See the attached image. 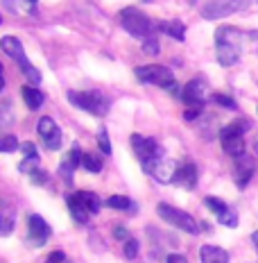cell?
Returning a JSON list of instances; mask_svg holds the SVG:
<instances>
[{
  "instance_id": "8992f818",
  "label": "cell",
  "mask_w": 258,
  "mask_h": 263,
  "mask_svg": "<svg viewBox=\"0 0 258 263\" xmlns=\"http://www.w3.org/2000/svg\"><path fill=\"white\" fill-rule=\"evenodd\" d=\"M131 147H134L136 157L141 159L143 171H145L147 175L154 171V166L163 159V147L158 145L154 139H145V136L134 134L131 136Z\"/></svg>"
},
{
  "instance_id": "60d3db41",
  "label": "cell",
  "mask_w": 258,
  "mask_h": 263,
  "mask_svg": "<svg viewBox=\"0 0 258 263\" xmlns=\"http://www.w3.org/2000/svg\"><path fill=\"white\" fill-rule=\"evenodd\" d=\"M254 147H256V152H258V136H256V141H254Z\"/></svg>"
},
{
  "instance_id": "6da1fadb",
  "label": "cell",
  "mask_w": 258,
  "mask_h": 263,
  "mask_svg": "<svg viewBox=\"0 0 258 263\" xmlns=\"http://www.w3.org/2000/svg\"><path fill=\"white\" fill-rule=\"evenodd\" d=\"M215 52L220 66L238 64L243 52V32L235 27H217L215 32Z\"/></svg>"
},
{
  "instance_id": "30bf717a",
  "label": "cell",
  "mask_w": 258,
  "mask_h": 263,
  "mask_svg": "<svg viewBox=\"0 0 258 263\" xmlns=\"http://www.w3.org/2000/svg\"><path fill=\"white\" fill-rule=\"evenodd\" d=\"M208 98H213V93H211V89H208L206 78H202V75L195 78V80H190L188 84L184 86V91H181V100H184L188 107L202 109Z\"/></svg>"
},
{
  "instance_id": "4dcf8cb0",
  "label": "cell",
  "mask_w": 258,
  "mask_h": 263,
  "mask_svg": "<svg viewBox=\"0 0 258 263\" xmlns=\"http://www.w3.org/2000/svg\"><path fill=\"white\" fill-rule=\"evenodd\" d=\"M136 254H138V240H136V238H129L127 243H125V259L134 261Z\"/></svg>"
},
{
  "instance_id": "836d02e7",
  "label": "cell",
  "mask_w": 258,
  "mask_h": 263,
  "mask_svg": "<svg viewBox=\"0 0 258 263\" xmlns=\"http://www.w3.org/2000/svg\"><path fill=\"white\" fill-rule=\"evenodd\" d=\"M21 152H23L25 157H36L39 155V152H36V145L30 143V141H27V143H21Z\"/></svg>"
},
{
  "instance_id": "d6a6232c",
  "label": "cell",
  "mask_w": 258,
  "mask_h": 263,
  "mask_svg": "<svg viewBox=\"0 0 258 263\" xmlns=\"http://www.w3.org/2000/svg\"><path fill=\"white\" fill-rule=\"evenodd\" d=\"M113 236H116L120 243H127V240L131 238L129 232H127V227H123V224H116V227H113Z\"/></svg>"
},
{
  "instance_id": "b9f144b4",
  "label": "cell",
  "mask_w": 258,
  "mask_h": 263,
  "mask_svg": "<svg viewBox=\"0 0 258 263\" xmlns=\"http://www.w3.org/2000/svg\"><path fill=\"white\" fill-rule=\"evenodd\" d=\"M0 23H3V16H0Z\"/></svg>"
},
{
  "instance_id": "ffe728a7",
  "label": "cell",
  "mask_w": 258,
  "mask_h": 263,
  "mask_svg": "<svg viewBox=\"0 0 258 263\" xmlns=\"http://www.w3.org/2000/svg\"><path fill=\"white\" fill-rule=\"evenodd\" d=\"M21 93H23V100H25V105L30 109H39L43 105V100H46V98H43V93L36 89V86H30V84L23 86Z\"/></svg>"
},
{
  "instance_id": "d590c367",
  "label": "cell",
  "mask_w": 258,
  "mask_h": 263,
  "mask_svg": "<svg viewBox=\"0 0 258 263\" xmlns=\"http://www.w3.org/2000/svg\"><path fill=\"white\" fill-rule=\"evenodd\" d=\"M200 114H202V109L188 107V109H186V114H184V118H186V120H195V118H200Z\"/></svg>"
},
{
  "instance_id": "52a82bcc",
  "label": "cell",
  "mask_w": 258,
  "mask_h": 263,
  "mask_svg": "<svg viewBox=\"0 0 258 263\" xmlns=\"http://www.w3.org/2000/svg\"><path fill=\"white\" fill-rule=\"evenodd\" d=\"M249 129V123L247 120H233L231 125L220 129V141H222V147L227 155L231 157H240L245 155V132Z\"/></svg>"
},
{
  "instance_id": "e0dca14e",
  "label": "cell",
  "mask_w": 258,
  "mask_h": 263,
  "mask_svg": "<svg viewBox=\"0 0 258 263\" xmlns=\"http://www.w3.org/2000/svg\"><path fill=\"white\" fill-rule=\"evenodd\" d=\"M174 184L184 186V189H195V184H197V166L195 163H184V166H179L177 175H174Z\"/></svg>"
},
{
  "instance_id": "f1b7e54d",
  "label": "cell",
  "mask_w": 258,
  "mask_h": 263,
  "mask_svg": "<svg viewBox=\"0 0 258 263\" xmlns=\"http://www.w3.org/2000/svg\"><path fill=\"white\" fill-rule=\"evenodd\" d=\"M36 168H39V155L36 157H25L23 161H21L18 171L21 173H32V171H36Z\"/></svg>"
},
{
  "instance_id": "ba28073f",
  "label": "cell",
  "mask_w": 258,
  "mask_h": 263,
  "mask_svg": "<svg viewBox=\"0 0 258 263\" xmlns=\"http://www.w3.org/2000/svg\"><path fill=\"white\" fill-rule=\"evenodd\" d=\"M251 5V0H208L202 7V16L206 21H220L231 14H238Z\"/></svg>"
},
{
  "instance_id": "9c48e42d",
  "label": "cell",
  "mask_w": 258,
  "mask_h": 263,
  "mask_svg": "<svg viewBox=\"0 0 258 263\" xmlns=\"http://www.w3.org/2000/svg\"><path fill=\"white\" fill-rule=\"evenodd\" d=\"M156 213H158V218H163L166 222H170L172 227H177V229H181V232H186V234H197L200 232V222H197L190 213H186L181 209H174V206L166 204V202H161V204L156 206Z\"/></svg>"
},
{
  "instance_id": "3957f363",
  "label": "cell",
  "mask_w": 258,
  "mask_h": 263,
  "mask_svg": "<svg viewBox=\"0 0 258 263\" xmlns=\"http://www.w3.org/2000/svg\"><path fill=\"white\" fill-rule=\"evenodd\" d=\"M134 73H136V78H138V82H143V84L161 86V89H168L170 93L179 96V86L174 84V73L168 68V66H158V64L138 66Z\"/></svg>"
},
{
  "instance_id": "8fae6325",
  "label": "cell",
  "mask_w": 258,
  "mask_h": 263,
  "mask_svg": "<svg viewBox=\"0 0 258 263\" xmlns=\"http://www.w3.org/2000/svg\"><path fill=\"white\" fill-rule=\"evenodd\" d=\"M256 173V159L249 157V155H240L235 157V163H233V179H235V186L238 189H247V184L251 182Z\"/></svg>"
},
{
  "instance_id": "7bdbcfd3",
  "label": "cell",
  "mask_w": 258,
  "mask_h": 263,
  "mask_svg": "<svg viewBox=\"0 0 258 263\" xmlns=\"http://www.w3.org/2000/svg\"><path fill=\"white\" fill-rule=\"evenodd\" d=\"M190 3H195V0H190Z\"/></svg>"
},
{
  "instance_id": "603a6c76",
  "label": "cell",
  "mask_w": 258,
  "mask_h": 263,
  "mask_svg": "<svg viewBox=\"0 0 258 263\" xmlns=\"http://www.w3.org/2000/svg\"><path fill=\"white\" fill-rule=\"evenodd\" d=\"M80 197H82V202H84L86 211H89L91 216H95V213L102 209V200L95 193H91V191H80Z\"/></svg>"
},
{
  "instance_id": "83f0119b",
  "label": "cell",
  "mask_w": 258,
  "mask_h": 263,
  "mask_svg": "<svg viewBox=\"0 0 258 263\" xmlns=\"http://www.w3.org/2000/svg\"><path fill=\"white\" fill-rule=\"evenodd\" d=\"M213 100H215L220 107H224V109H233V111L238 109L235 100H233L231 96H227V93H213Z\"/></svg>"
},
{
  "instance_id": "74e56055",
  "label": "cell",
  "mask_w": 258,
  "mask_h": 263,
  "mask_svg": "<svg viewBox=\"0 0 258 263\" xmlns=\"http://www.w3.org/2000/svg\"><path fill=\"white\" fill-rule=\"evenodd\" d=\"M166 263H188V261H186V256H181V254H170L166 259Z\"/></svg>"
},
{
  "instance_id": "f35d334b",
  "label": "cell",
  "mask_w": 258,
  "mask_h": 263,
  "mask_svg": "<svg viewBox=\"0 0 258 263\" xmlns=\"http://www.w3.org/2000/svg\"><path fill=\"white\" fill-rule=\"evenodd\" d=\"M5 89V70H3V64H0V91Z\"/></svg>"
},
{
  "instance_id": "4316f807",
  "label": "cell",
  "mask_w": 258,
  "mask_h": 263,
  "mask_svg": "<svg viewBox=\"0 0 258 263\" xmlns=\"http://www.w3.org/2000/svg\"><path fill=\"white\" fill-rule=\"evenodd\" d=\"M204 204H206L213 213H215V216H220V213H224V211L229 209V204H227V202H222L220 197H206Z\"/></svg>"
},
{
  "instance_id": "ab89813d",
  "label": "cell",
  "mask_w": 258,
  "mask_h": 263,
  "mask_svg": "<svg viewBox=\"0 0 258 263\" xmlns=\"http://www.w3.org/2000/svg\"><path fill=\"white\" fill-rule=\"evenodd\" d=\"M251 240H254V248H256V252H258V232L251 234Z\"/></svg>"
},
{
  "instance_id": "e575fe53",
  "label": "cell",
  "mask_w": 258,
  "mask_h": 263,
  "mask_svg": "<svg viewBox=\"0 0 258 263\" xmlns=\"http://www.w3.org/2000/svg\"><path fill=\"white\" fill-rule=\"evenodd\" d=\"M3 5L9 9V12H14V14L21 12V0H3Z\"/></svg>"
},
{
  "instance_id": "5b68a950",
  "label": "cell",
  "mask_w": 258,
  "mask_h": 263,
  "mask_svg": "<svg viewBox=\"0 0 258 263\" xmlns=\"http://www.w3.org/2000/svg\"><path fill=\"white\" fill-rule=\"evenodd\" d=\"M68 100L93 116H107L111 100L100 91H68Z\"/></svg>"
},
{
  "instance_id": "7c38bea8",
  "label": "cell",
  "mask_w": 258,
  "mask_h": 263,
  "mask_svg": "<svg viewBox=\"0 0 258 263\" xmlns=\"http://www.w3.org/2000/svg\"><path fill=\"white\" fill-rule=\"evenodd\" d=\"M39 136L48 150H59L62 147V129L57 127V123L50 116H43L39 120Z\"/></svg>"
},
{
  "instance_id": "8d00e7d4",
  "label": "cell",
  "mask_w": 258,
  "mask_h": 263,
  "mask_svg": "<svg viewBox=\"0 0 258 263\" xmlns=\"http://www.w3.org/2000/svg\"><path fill=\"white\" fill-rule=\"evenodd\" d=\"M64 259H66L64 252H52V254L48 256V263H62Z\"/></svg>"
},
{
  "instance_id": "484cf974",
  "label": "cell",
  "mask_w": 258,
  "mask_h": 263,
  "mask_svg": "<svg viewBox=\"0 0 258 263\" xmlns=\"http://www.w3.org/2000/svg\"><path fill=\"white\" fill-rule=\"evenodd\" d=\"M158 50H161V43H158V39L154 34L147 36V39H143V52L150 54V57H156Z\"/></svg>"
},
{
  "instance_id": "1f68e13d",
  "label": "cell",
  "mask_w": 258,
  "mask_h": 263,
  "mask_svg": "<svg viewBox=\"0 0 258 263\" xmlns=\"http://www.w3.org/2000/svg\"><path fill=\"white\" fill-rule=\"evenodd\" d=\"M46 182H48V175H46L43 168H36V171H32V184H34V186H43Z\"/></svg>"
},
{
  "instance_id": "ac0fdd59",
  "label": "cell",
  "mask_w": 258,
  "mask_h": 263,
  "mask_svg": "<svg viewBox=\"0 0 258 263\" xmlns=\"http://www.w3.org/2000/svg\"><path fill=\"white\" fill-rule=\"evenodd\" d=\"M200 259L202 263H229V252L215 245H202Z\"/></svg>"
},
{
  "instance_id": "cb8c5ba5",
  "label": "cell",
  "mask_w": 258,
  "mask_h": 263,
  "mask_svg": "<svg viewBox=\"0 0 258 263\" xmlns=\"http://www.w3.org/2000/svg\"><path fill=\"white\" fill-rule=\"evenodd\" d=\"M82 168H86L89 173H100L102 171V159L93 152H84L82 155Z\"/></svg>"
},
{
  "instance_id": "7402d4cb",
  "label": "cell",
  "mask_w": 258,
  "mask_h": 263,
  "mask_svg": "<svg viewBox=\"0 0 258 263\" xmlns=\"http://www.w3.org/2000/svg\"><path fill=\"white\" fill-rule=\"evenodd\" d=\"M14 218H16V211L12 206H5L3 213H0V234H3V236H9V234H12Z\"/></svg>"
},
{
  "instance_id": "2e32d148",
  "label": "cell",
  "mask_w": 258,
  "mask_h": 263,
  "mask_svg": "<svg viewBox=\"0 0 258 263\" xmlns=\"http://www.w3.org/2000/svg\"><path fill=\"white\" fill-rule=\"evenodd\" d=\"M66 204H68V211H70V216H73V220H75V222L84 224L86 220H89L91 213L86 211V206H84V202H82L80 193H73V195L66 197Z\"/></svg>"
},
{
  "instance_id": "d6986e66",
  "label": "cell",
  "mask_w": 258,
  "mask_h": 263,
  "mask_svg": "<svg viewBox=\"0 0 258 263\" xmlns=\"http://www.w3.org/2000/svg\"><path fill=\"white\" fill-rule=\"evenodd\" d=\"M158 32H166L168 36H172L177 41L186 39V25L181 21H163V23H158Z\"/></svg>"
},
{
  "instance_id": "277c9868",
  "label": "cell",
  "mask_w": 258,
  "mask_h": 263,
  "mask_svg": "<svg viewBox=\"0 0 258 263\" xmlns=\"http://www.w3.org/2000/svg\"><path fill=\"white\" fill-rule=\"evenodd\" d=\"M0 50H3L5 54H9V57H12L14 62L21 66V70H23V75L32 82V86L39 84V82H41V73L30 62H27V54L23 50V43L16 39V36H3V39H0Z\"/></svg>"
},
{
  "instance_id": "d4e9b609",
  "label": "cell",
  "mask_w": 258,
  "mask_h": 263,
  "mask_svg": "<svg viewBox=\"0 0 258 263\" xmlns=\"http://www.w3.org/2000/svg\"><path fill=\"white\" fill-rule=\"evenodd\" d=\"M21 143L14 134H0V152H14L18 150Z\"/></svg>"
},
{
  "instance_id": "4fadbf2b",
  "label": "cell",
  "mask_w": 258,
  "mask_h": 263,
  "mask_svg": "<svg viewBox=\"0 0 258 263\" xmlns=\"http://www.w3.org/2000/svg\"><path fill=\"white\" fill-rule=\"evenodd\" d=\"M27 227H30V245H34V248L46 245V240L50 238V227H48V222L41 216H36V213L30 216Z\"/></svg>"
},
{
  "instance_id": "f546056e",
  "label": "cell",
  "mask_w": 258,
  "mask_h": 263,
  "mask_svg": "<svg viewBox=\"0 0 258 263\" xmlns=\"http://www.w3.org/2000/svg\"><path fill=\"white\" fill-rule=\"evenodd\" d=\"M97 145H100V150L104 152V155H111V141H109L107 129H100V132H97Z\"/></svg>"
},
{
  "instance_id": "44dd1931",
  "label": "cell",
  "mask_w": 258,
  "mask_h": 263,
  "mask_svg": "<svg viewBox=\"0 0 258 263\" xmlns=\"http://www.w3.org/2000/svg\"><path fill=\"white\" fill-rule=\"evenodd\" d=\"M107 206L109 209H116V211H129V213L136 211V202L125 195H111L107 200Z\"/></svg>"
},
{
  "instance_id": "7a4b0ae2",
  "label": "cell",
  "mask_w": 258,
  "mask_h": 263,
  "mask_svg": "<svg viewBox=\"0 0 258 263\" xmlns=\"http://www.w3.org/2000/svg\"><path fill=\"white\" fill-rule=\"evenodd\" d=\"M120 23H123L125 30H127L131 36H136V39H147V36L158 32V23H154L145 12H141V9H136V7L123 9Z\"/></svg>"
},
{
  "instance_id": "5bb4252c",
  "label": "cell",
  "mask_w": 258,
  "mask_h": 263,
  "mask_svg": "<svg viewBox=\"0 0 258 263\" xmlns=\"http://www.w3.org/2000/svg\"><path fill=\"white\" fill-rule=\"evenodd\" d=\"M179 171V166H177V161H172V159H168V157H163L161 161L154 166V171H152L150 175L156 179L158 184H174V175H177Z\"/></svg>"
},
{
  "instance_id": "9a60e30c",
  "label": "cell",
  "mask_w": 258,
  "mask_h": 263,
  "mask_svg": "<svg viewBox=\"0 0 258 263\" xmlns=\"http://www.w3.org/2000/svg\"><path fill=\"white\" fill-rule=\"evenodd\" d=\"M82 163V150L77 145H73L68 150V157L62 161V166H59V175L66 179V182H73V173L77 171V166Z\"/></svg>"
}]
</instances>
